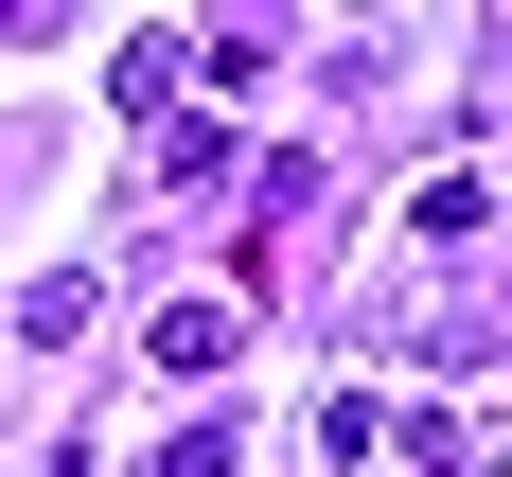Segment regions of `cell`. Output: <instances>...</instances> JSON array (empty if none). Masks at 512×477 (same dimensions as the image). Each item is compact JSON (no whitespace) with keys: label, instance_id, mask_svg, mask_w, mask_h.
I'll use <instances>...</instances> for the list:
<instances>
[{"label":"cell","instance_id":"cell-1","mask_svg":"<svg viewBox=\"0 0 512 477\" xmlns=\"http://www.w3.org/2000/svg\"><path fill=\"white\" fill-rule=\"evenodd\" d=\"M230 336H248L230 301H177V318H159V371H230Z\"/></svg>","mask_w":512,"mask_h":477}]
</instances>
